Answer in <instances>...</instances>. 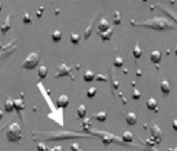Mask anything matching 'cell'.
<instances>
[{"label": "cell", "instance_id": "cell-21", "mask_svg": "<svg viewBox=\"0 0 177 151\" xmlns=\"http://www.w3.org/2000/svg\"><path fill=\"white\" fill-rule=\"evenodd\" d=\"M69 40L73 45H77L79 42V36L77 33H72L69 36Z\"/></svg>", "mask_w": 177, "mask_h": 151}, {"label": "cell", "instance_id": "cell-31", "mask_svg": "<svg viewBox=\"0 0 177 151\" xmlns=\"http://www.w3.org/2000/svg\"><path fill=\"white\" fill-rule=\"evenodd\" d=\"M102 141H103V143L104 144H110L111 142L112 141V136H104L102 138Z\"/></svg>", "mask_w": 177, "mask_h": 151}, {"label": "cell", "instance_id": "cell-24", "mask_svg": "<svg viewBox=\"0 0 177 151\" xmlns=\"http://www.w3.org/2000/svg\"><path fill=\"white\" fill-rule=\"evenodd\" d=\"M113 63L115 66L121 67L122 66L123 64H124V60H123V58H121V57H115V60H114Z\"/></svg>", "mask_w": 177, "mask_h": 151}, {"label": "cell", "instance_id": "cell-22", "mask_svg": "<svg viewBox=\"0 0 177 151\" xmlns=\"http://www.w3.org/2000/svg\"><path fill=\"white\" fill-rule=\"evenodd\" d=\"M112 20H113V23L115 25H118L121 23V14L118 11H115L114 12L113 17H112Z\"/></svg>", "mask_w": 177, "mask_h": 151}, {"label": "cell", "instance_id": "cell-7", "mask_svg": "<svg viewBox=\"0 0 177 151\" xmlns=\"http://www.w3.org/2000/svg\"><path fill=\"white\" fill-rule=\"evenodd\" d=\"M11 14H9L7 16L6 18H5L4 23L2 25V26H1V31H2V33L5 34V33L11 29Z\"/></svg>", "mask_w": 177, "mask_h": 151}, {"label": "cell", "instance_id": "cell-8", "mask_svg": "<svg viewBox=\"0 0 177 151\" xmlns=\"http://www.w3.org/2000/svg\"><path fill=\"white\" fill-rule=\"evenodd\" d=\"M126 122L129 126H134L137 122V115L134 112H129L126 117Z\"/></svg>", "mask_w": 177, "mask_h": 151}, {"label": "cell", "instance_id": "cell-6", "mask_svg": "<svg viewBox=\"0 0 177 151\" xmlns=\"http://www.w3.org/2000/svg\"><path fill=\"white\" fill-rule=\"evenodd\" d=\"M97 28L101 33H104L107 31L108 29H110V23L105 19H101L100 21L99 22L97 25Z\"/></svg>", "mask_w": 177, "mask_h": 151}, {"label": "cell", "instance_id": "cell-3", "mask_svg": "<svg viewBox=\"0 0 177 151\" xmlns=\"http://www.w3.org/2000/svg\"><path fill=\"white\" fill-rule=\"evenodd\" d=\"M73 69V67H68L66 63L63 62L59 65L57 69V72L55 74V77H59L60 76H70L72 77L71 74L72 70Z\"/></svg>", "mask_w": 177, "mask_h": 151}, {"label": "cell", "instance_id": "cell-33", "mask_svg": "<svg viewBox=\"0 0 177 151\" xmlns=\"http://www.w3.org/2000/svg\"><path fill=\"white\" fill-rule=\"evenodd\" d=\"M50 151H63L62 146H55Z\"/></svg>", "mask_w": 177, "mask_h": 151}, {"label": "cell", "instance_id": "cell-30", "mask_svg": "<svg viewBox=\"0 0 177 151\" xmlns=\"http://www.w3.org/2000/svg\"><path fill=\"white\" fill-rule=\"evenodd\" d=\"M70 149H71V151H82L81 148H80V147L78 146V144L74 143L70 145Z\"/></svg>", "mask_w": 177, "mask_h": 151}, {"label": "cell", "instance_id": "cell-14", "mask_svg": "<svg viewBox=\"0 0 177 151\" xmlns=\"http://www.w3.org/2000/svg\"><path fill=\"white\" fill-rule=\"evenodd\" d=\"M112 34H113V29L111 27L110 29H108L107 31L100 33L101 39H103V41H109L111 39V38H112Z\"/></svg>", "mask_w": 177, "mask_h": 151}, {"label": "cell", "instance_id": "cell-18", "mask_svg": "<svg viewBox=\"0 0 177 151\" xmlns=\"http://www.w3.org/2000/svg\"><path fill=\"white\" fill-rule=\"evenodd\" d=\"M95 77H96V76H95L94 72H93V71H91V70H87V71L84 72V77H84V81L90 82L95 78Z\"/></svg>", "mask_w": 177, "mask_h": 151}, {"label": "cell", "instance_id": "cell-29", "mask_svg": "<svg viewBox=\"0 0 177 151\" xmlns=\"http://www.w3.org/2000/svg\"><path fill=\"white\" fill-rule=\"evenodd\" d=\"M90 125V118H89V117H87V118L84 119V121H83V123H82L83 129H84V130H87L89 129Z\"/></svg>", "mask_w": 177, "mask_h": 151}, {"label": "cell", "instance_id": "cell-19", "mask_svg": "<svg viewBox=\"0 0 177 151\" xmlns=\"http://www.w3.org/2000/svg\"><path fill=\"white\" fill-rule=\"evenodd\" d=\"M48 74V68L45 65H41L39 68V71H38V75L41 79H44L46 77Z\"/></svg>", "mask_w": 177, "mask_h": 151}, {"label": "cell", "instance_id": "cell-23", "mask_svg": "<svg viewBox=\"0 0 177 151\" xmlns=\"http://www.w3.org/2000/svg\"><path fill=\"white\" fill-rule=\"evenodd\" d=\"M14 108L17 111H20V110L23 109L24 108V105L23 103V100L22 99H15L14 100Z\"/></svg>", "mask_w": 177, "mask_h": 151}, {"label": "cell", "instance_id": "cell-12", "mask_svg": "<svg viewBox=\"0 0 177 151\" xmlns=\"http://www.w3.org/2000/svg\"><path fill=\"white\" fill-rule=\"evenodd\" d=\"M95 118L96 120L99 121V122H104L106 121V118H107V111H100L94 115Z\"/></svg>", "mask_w": 177, "mask_h": 151}, {"label": "cell", "instance_id": "cell-17", "mask_svg": "<svg viewBox=\"0 0 177 151\" xmlns=\"http://www.w3.org/2000/svg\"><path fill=\"white\" fill-rule=\"evenodd\" d=\"M5 110L6 112H12L14 111V102L11 99H7L5 103Z\"/></svg>", "mask_w": 177, "mask_h": 151}, {"label": "cell", "instance_id": "cell-20", "mask_svg": "<svg viewBox=\"0 0 177 151\" xmlns=\"http://www.w3.org/2000/svg\"><path fill=\"white\" fill-rule=\"evenodd\" d=\"M63 39V35L60 30H55L53 33H52V39L55 42H60V40H62Z\"/></svg>", "mask_w": 177, "mask_h": 151}, {"label": "cell", "instance_id": "cell-26", "mask_svg": "<svg viewBox=\"0 0 177 151\" xmlns=\"http://www.w3.org/2000/svg\"><path fill=\"white\" fill-rule=\"evenodd\" d=\"M22 20L24 23H32V19L30 17V14L28 13H24L22 16Z\"/></svg>", "mask_w": 177, "mask_h": 151}, {"label": "cell", "instance_id": "cell-36", "mask_svg": "<svg viewBox=\"0 0 177 151\" xmlns=\"http://www.w3.org/2000/svg\"><path fill=\"white\" fill-rule=\"evenodd\" d=\"M174 52H175V54H176V55L177 56V45H176V46L175 50H174Z\"/></svg>", "mask_w": 177, "mask_h": 151}, {"label": "cell", "instance_id": "cell-10", "mask_svg": "<svg viewBox=\"0 0 177 151\" xmlns=\"http://www.w3.org/2000/svg\"><path fill=\"white\" fill-rule=\"evenodd\" d=\"M160 88L161 90V92L164 94H169V93H170V85L169 82L167 80H164L161 83Z\"/></svg>", "mask_w": 177, "mask_h": 151}, {"label": "cell", "instance_id": "cell-2", "mask_svg": "<svg viewBox=\"0 0 177 151\" xmlns=\"http://www.w3.org/2000/svg\"><path fill=\"white\" fill-rule=\"evenodd\" d=\"M40 53L38 52H31L27 56L25 60H23L22 65L23 68L27 69H33L35 68L39 64V60H40Z\"/></svg>", "mask_w": 177, "mask_h": 151}, {"label": "cell", "instance_id": "cell-13", "mask_svg": "<svg viewBox=\"0 0 177 151\" xmlns=\"http://www.w3.org/2000/svg\"><path fill=\"white\" fill-rule=\"evenodd\" d=\"M132 53L133 55H134V57H135V58L140 59V57H141L142 54H143V51H142V48H140V45H139L138 43H137L134 45V48H133Z\"/></svg>", "mask_w": 177, "mask_h": 151}, {"label": "cell", "instance_id": "cell-27", "mask_svg": "<svg viewBox=\"0 0 177 151\" xmlns=\"http://www.w3.org/2000/svg\"><path fill=\"white\" fill-rule=\"evenodd\" d=\"M140 97H141V93L140 92V90L137 89H134L132 93L133 99L137 100V99H140Z\"/></svg>", "mask_w": 177, "mask_h": 151}, {"label": "cell", "instance_id": "cell-28", "mask_svg": "<svg viewBox=\"0 0 177 151\" xmlns=\"http://www.w3.org/2000/svg\"><path fill=\"white\" fill-rule=\"evenodd\" d=\"M37 151H48V147L43 142H39L37 144Z\"/></svg>", "mask_w": 177, "mask_h": 151}, {"label": "cell", "instance_id": "cell-25", "mask_svg": "<svg viewBox=\"0 0 177 151\" xmlns=\"http://www.w3.org/2000/svg\"><path fill=\"white\" fill-rule=\"evenodd\" d=\"M97 89L95 87H90L87 91V96L88 98H93L96 95Z\"/></svg>", "mask_w": 177, "mask_h": 151}, {"label": "cell", "instance_id": "cell-1", "mask_svg": "<svg viewBox=\"0 0 177 151\" xmlns=\"http://www.w3.org/2000/svg\"><path fill=\"white\" fill-rule=\"evenodd\" d=\"M7 139L10 142H17L23 138V132L17 123H12L8 126L6 132Z\"/></svg>", "mask_w": 177, "mask_h": 151}, {"label": "cell", "instance_id": "cell-5", "mask_svg": "<svg viewBox=\"0 0 177 151\" xmlns=\"http://www.w3.org/2000/svg\"><path fill=\"white\" fill-rule=\"evenodd\" d=\"M69 103V99L68 96L66 95H61L58 99L57 102V105L58 108H66L68 106Z\"/></svg>", "mask_w": 177, "mask_h": 151}, {"label": "cell", "instance_id": "cell-35", "mask_svg": "<svg viewBox=\"0 0 177 151\" xmlns=\"http://www.w3.org/2000/svg\"><path fill=\"white\" fill-rule=\"evenodd\" d=\"M168 151H177V146L175 147L168 148Z\"/></svg>", "mask_w": 177, "mask_h": 151}, {"label": "cell", "instance_id": "cell-34", "mask_svg": "<svg viewBox=\"0 0 177 151\" xmlns=\"http://www.w3.org/2000/svg\"><path fill=\"white\" fill-rule=\"evenodd\" d=\"M172 127L175 131H177V119H175V120H173Z\"/></svg>", "mask_w": 177, "mask_h": 151}, {"label": "cell", "instance_id": "cell-9", "mask_svg": "<svg viewBox=\"0 0 177 151\" xmlns=\"http://www.w3.org/2000/svg\"><path fill=\"white\" fill-rule=\"evenodd\" d=\"M161 54L159 51H153L150 54L151 61L154 63H159L161 61Z\"/></svg>", "mask_w": 177, "mask_h": 151}, {"label": "cell", "instance_id": "cell-4", "mask_svg": "<svg viewBox=\"0 0 177 151\" xmlns=\"http://www.w3.org/2000/svg\"><path fill=\"white\" fill-rule=\"evenodd\" d=\"M151 133H152V137L154 138L155 141L157 143H159L161 140L162 136V132L160 127L158 125H156V124H153L152 127H151Z\"/></svg>", "mask_w": 177, "mask_h": 151}, {"label": "cell", "instance_id": "cell-11", "mask_svg": "<svg viewBox=\"0 0 177 151\" xmlns=\"http://www.w3.org/2000/svg\"><path fill=\"white\" fill-rule=\"evenodd\" d=\"M147 108L150 111H154L158 107V102L155 98H149L146 102Z\"/></svg>", "mask_w": 177, "mask_h": 151}, {"label": "cell", "instance_id": "cell-16", "mask_svg": "<svg viewBox=\"0 0 177 151\" xmlns=\"http://www.w3.org/2000/svg\"><path fill=\"white\" fill-rule=\"evenodd\" d=\"M122 140L126 143H131L134 140V135L129 131H125L122 135Z\"/></svg>", "mask_w": 177, "mask_h": 151}, {"label": "cell", "instance_id": "cell-15", "mask_svg": "<svg viewBox=\"0 0 177 151\" xmlns=\"http://www.w3.org/2000/svg\"><path fill=\"white\" fill-rule=\"evenodd\" d=\"M77 115L79 118H84L86 115V113H87V108H86L85 105L81 104L77 108Z\"/></svg>", "mask_w": 177, "mask_h": 151}, {"label": "cell", "instance_id": "cell-32", "mask_svg": "<svg viewBox=\"0 0 177 151\" xmlns=\"http://www.w3.org/2000/svg\"><path fill=\"white\" fill-rule=\"evenodd\" d=\"M44 11H45V8H44V7H39V8H38V10L36 11V16H37L38 18H40V17H42Z\"/></svg>", "mask_w": 177, "mask_h": 151}]
</instances>
